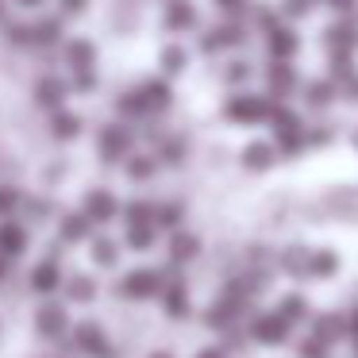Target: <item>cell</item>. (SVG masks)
Masks as SVG:
<instances>
[{
    "label": "cell",
    "mask_w": 358,
    "mask_h": 358,
    "mask_svg": "<svg viewBox=\"0 0 358 358\" xmlns=\"http://www.w3.org/2000/svg\"><path fill=\"white\" fill-rule=\"evenodd\" d=\"M224 112L235 124H258V120L273 116V101H266V96H231L224 104Z\"/></svg>",
    "instance_id": "cell-1"
},
{
    "label": "cell",
    "mask_w": 358,
    "mask_h": 358,
    "mask_svg": "<svg viewBox=\"0 0 358 358\" xmlns=\"http://www.w3.org/2000/svg\"><path fill=\"white\" fill-rule=\"evenodd\" d=\"M120 293L131 296V301H147V296L162 293V278H158L155 270H135V273H127V278H124Z\"/></svg>",
    "instance_id": "cell-2"
},
{
    "label": "cell",
    "mask_w": 358,
    "mask_h": 358,
    "mask_svg": "<svg viewBox=\"0 0 358 358\" xmlns=\"http://www.w3.org/2000/svg\"><path fill=\"white\" fill-rule=\"evenodd\" d=\"M289 320H281L278 312H270V316H258L255 324H250V335H255L258 343H266V347H278V343L289 339Z\"/></svg>",
    "instance_id": "cell-3"
},
{
    "label": "cell",
    "mask_w": 358,
    "mask_h": 358,
    "mask_svg": "<svg viewBox=\"0 0 358 358\" xmlns=\"http://www.w3.org/2000/svg\"><path fill=\"white\" fill-rule=\"evenodd\" d=\"M73 343H78V350H85V355H93V358H108L112 355L108 339H104V331L96 324H78Z\"/></svg>",
    "instance_id": "cell-4"
},
{
    "label": "cell",
    "mask_w": 358,
    "mask_h": 358,
    "mask_svg": "<svg viewBox=\"0 0 358 358\" xmlns=\"http://www.w3.org/2000/svg\"><path fill=\"white\" fill-rule=\"evenodd\" d=\"M127 150H131L127 127H104L101 131V158L104 162H120V158H127Z\"/></svg>",
    "instance_id": "cell-5"
},
{
    "label": "cell",
    "mask_w": 358,
    "mask_h": 358,
    "mask_svg": "<svg viewBox=\"0 0 358 358\" xmlns=\"http://www.w3.org/2000/svg\"><path fill=\"white\" fill-rule=\"evenodd\" d=\"M62 101H66V81L62 78H39L35 81V104L39 108H50V112H58L62 108Z\"/></svg>",
    "instance_id": "cell-6"
},
{
    "label": "cell",
    "mask_w": 358,
    "mask_h": 358,
    "mask_svg": "<svg viewBox=\"0 0 358 358\" xmlns=\"http://www.w3.org/2000/svg\"><path fill=\"white\" fill-rule=\"evenodd\" d=\"M85 216L93 220V224H108V220L116 216V196H112L108 189H93V193L85 196Z\"/></svg>",
    "instance_id": "cell-7"
},
{
    "label": "cell",
    "mask_w": 358,
    "mask_h": 358,
    "mask_svg": "<svg viewBox=\"0 0 358 358\" xmlns=\"http://www.w3.org/2000/svg\"><path fill=\"white\" fill-rule=\"evenodd\" d=\"M324 43H327V50H331V55H355V47H358V27H355V24H335V27H327Z\"/></svg>",
    "instance_id": "cell-8"
},
{
    "label": "cell",
    "mask_w": 358,
    "mask_h": 358,
    "mask_svg": "<svg viewBox=\"0 0 358 358\" xmlns=\"http://www.w3.org/2000/svg\"><path fill=\"white\" fill-rule=\"evenodd\" d=\"M166 27H170V31H193L196 8L189 0H166Z\"/></svg>",
    "instance_id": "cell-9"
},
{
    "label": "cell",
    "mask_w": 358,
    "mask_h": 358,
    "mask_svg": "<svg viewBox=\"0 0 358 358\" xmlns=\"http://www.w3.org/2000/svg\"><path fill=\"white\" fill-rule=\"evenodd\" d=\"M266 39H270V55L278 58V62H289V58L296 55V47H301V39H296L289 27H273Z\"/></svg>",
    "instance_id": "cell-10"
},
{
    "label": "cell",
    "mask_w": 358,
    "mask_h": 358,
    "mask_svg": "<svg viewBox=\"0 0 358 358\" xmlns=\"http://www.w3.org/2000/svg\"><path fill=\"white\" fill-rule=\"evenodd\" d=\"M66 62H70V70H73V73H89V70H93V62H96V50H93V43H85V39H73L70 47H66Z\"/></svg>",
    "instance_id": "cell-11"
},
{
    "label": "cell",
    "mask_w": 358,
    "mask_h": 358,
    "mask_svg": "<svg viewBox=\"0 0 358 358\" xmlns=\"http://www.w3.org/2000/svg\"><path fill=\"white\" fill-rule=\"evenodd\" d=\"M296 89V70L289 62L270 66V96H289Z\"/></svg>",
    "instance_id": "cell-12"
},
{
    "label": "cell",
    "mask_w": 358,
    "mask_h": 358,
    "mask_svg": "<svg viewBox=\"0 0 358 358\" xmlns=\"http://www.w3.org/2000/svg\"><path fill=\"white\" fill-rule=\"evenodd\" d=\"M24 247H27V231L20 224H0V255H24Z\"/></svg>",
    "instance_id": "cell-13"
},
{
    "label": "cell",
    "mask_w": 358,
    "mask_h": 358,
    "mask_svg": "<svg viewBox=\"0 0 358 358\" xmlns=\"http://www.w3.org/2000/svg\"><path fill=\"white\" fill-rule=\"evenodd\" d=\"M239 43H243V27L239 24H224V27H216V31H208L204 50H224V47H239Z\"/></svg>",
    "instance_id": "cell-14"
},
{
    "label": "cell",
    "mask_w": 358,
    "mask_h": 358,
    "mask_svg": "<svg viewBox=\"0 0 358 358\" xmlns=\"http://www.w3.org/2000/svg\"><path fill=\"white\" fill-rule=\"evenodd\" d=\"M35 324H39L43 335H62L66 331V312L58 308V304H43L39 316H35Z\"/></svg>",
    "instance_id": "cell-15"
},
{
    "label": "cell",
    "mask_w": 358,
    "mask_h": 358,
    "mask_svg": "<svg viewBox=\"0 0 358 358\" xmlns=\"http://www.w3.org/2000/svg\"><path fill=\"white\" fill-rule=\"evenodd\" d=\"M196 250H201V239L189 231H173L170 239V258L173 262H189V258H196Z\"/></svg>",
    "instance_id": "cell-16"
},
{
    "label": "cell",
    "mask_w": 358,
    "mask_h": 358,
    "mask_svg": "<svg viewBox=\"0 0 358 358\" xmlns=\"http://www.w3.org/2000/svg\"><path fill=\"white\" fill-rule=\"evenodd\" d=\"M347 331H350V320H343V316H320L316 320V339H324L327 347H331L335 339H343Z\"/></svg>",
    "instance_id": "cell-17"
},
{
    "label": "cell",
    "mask_w": 358,
    "mask_h": 358,
    "mask_svg": "<svg viewBox=\"0 0 358 358\" xmlns=\"http://www.w3.org/2000/svg\"><path fill=\"white\" fill-rule=\"evenodd\" d=\"M143 96H147V104H150V112H158V108H170V101H173V93H170V85H166V81H158V78H150V81H143Z\"/></svg>",
    "instance_id": "cell-18"
},
{
    "label": "cell",
    "mask_w": 358,
    "mask_h": 358,
    "mask_svg": "<svg viewBox=\"0 0 358 358\" xmlns=\"http://www.w3.org/2000/svg\"><path fill=\"white\" fill-rule=\"evenodd\" d=\"M50 131H55V139H78L81 131V116H73V112H55V120H50Z\"/></svg>",
    "instance_id": "cell-19"
},
{
    "label": "cell",
    "mask_w": 358,
    "mask_h": 358,
    "mask_svg": "<svg viewBox=\"0 0 358 358\" xmlns=\"http://www.w3.org/2000/svg\"><path fill=\"white\" fill-rule=\"evenodd\" d=\"M166 312H170V316H185L189 312V304H185V285H181V278H170L166 281Z\"/></svg>",
    "instance_id": "cell-20"
},
{
    "label": "cell",
    "mask_w": 358,
    "mask_h": 358,
    "mask_svg": "<svg viewBox=\"0 0 358 358\" xmlns=\"http://www.w3.org/2000/svg\"><path fill=\"white\" fill-rule=\"evenodd\" d=\"M270 162H273V147H270V143H250V147L243 150V166H247V170H266Z\"/></svg>",
    "instance_id": "cell-21"
},
{
    "label": "cell",
    "mask_w": 358,
    "mask_h": 358,
    "mask_svg": "<svg viewBox=\"0 0 358 358\" xmlns=\"http://www.w3.org/2000/svg\"><path fill=\"white\" fill-rule=\"evenodd\" d=\"M55 285H58V266L55 262H39L35 273H31V289L35 293H55Z\"/></svg>",
    "instance_id": "cell-22"
},
{
    "label": "cell",
    "mask_w": 358,
    "mask_h": 358,
    "mask_svg": "<svg viewBox=\"0 0 358 358\" xmlns=\"http://www.w3.org/2000/svg\"><path fill=\"white\" fill-rule=\"evenodd\" d=\"M89 224H93V220H89L85 212H81V216H66V220H62V239H66V243L85 239V235H89Z\"/></svg>",
    "instance_id": "cell-23"
},
{
    "label": "cell",
    "mask_w": 358,
    "mask_h": 358,
    "mask_svg": "<svg viewBox=\"0 0 358 358\" xmlns=\"http://www.w3.org/2000/svg\"><path fill=\"white\" fill-rule=\"evenodd\" d=\"M331 96H335V85H331V81H308V89H304V101H308L312 108H324Z\"/></svg>",
    "instance_id": "cell-24"
},
{
    "label": "cell",
    "mask_w": 358,
    "mask_h": 358,
    "mask_svg": "<svg viewBox=\"0 0 358 358\" xmlns=\"http://www.w3.org/2000/svg\"><path fill=\"white\" fill-rule=\"evenodd\" d=\"M120 112H124V116H147L150 104H147V96H143V89H131V93L120 96Z\"/></svg>",
    "instance_id": "cell-25"
},
{
    "label": "cell",
    "mask_w": 358,
    "mask_h": 358,
    "mask_svg": "<svg viewBox=\"0 0 358 358\" xmlns=\"http://www.w3.org/2000/svg\"><path fill=\"white\" fill-rule=\"evenodd\" d=\"M335 266H339V258H335L331 250H316V255L308 258V273H312V278H327V273H335Z\"/></svg>",
    "instance_id": "cell-26"
},
{
    "label": "cell",
    "mask_w": 358,
    "mask_h": 358,
    "mask_svg": "<svg viewBox=\"0 0 358 358\" xmlns=\"http://www.w3.org/2000/svg\"><path fill=\"white\" fill-rule=\"evenodd\" d=\"M66 293L73 296V301H93L96 296V285H93V278H85V273H78V278H70V285H66Z\"/></svg>",
    "instance_id": "cell-27"
},
{
    "label": "cell",
    "mask_w": 358,
    "mask_h": 358,
    "mask_svg": "<svg viewBox=\"0 0 358 358\" xmlns=\"http://www.w3.org/2000/svg\"><path fill=\"white\" fill-rule=\"evenodd\" d=\"M31 35H35L39 47H50V43H58V35H62V24H58V20H39V24L31 27Z\"/></svg>",
    "instance_id": "cell-28"
},
{
    "label": "cell",
    "mask_w": 358,
    "mask_h": 358,
    "mask_svg": "<svg viewBox=\"0 0 358 358\" xmlns=\"http://www.w3.org/2000/svg\"><path fill=\"white\" fill-rule=\"evenodd\" d=\"M150 243H155V224H135V227H127V247L147 250Z\"/></svg>",
    "instance_id": "cell-29"
},
{
    "label": "cell",
    "mask_w": 358,
    "mask_h": 358,
    "mask_svg": "<svg viewBox=\"0 0 358 358\" xmlns=\"http://www.w3.org/2000/svg\"><path fill=\"white\" fill-rule=\"evenodd\" d=\"M155 216H158V208H150L147 201H131V204H127V227H135V224H155Z\"/></svg>",
    "instance_id": "cell-30"
},
{
    "label": "cell",
    "mask_w": 358,
    "mask_h": 358,
    "mask_svg": "<svg viewBox=\"0 0 358 358\" xmlns=\"http://www.w3.org/2000/svg\"><path fill=\"white\" fill-rule=\"evenodd\" d=\"M162 70L166 73H181V70H185V50L170 43V47L162 50Z\"/></svg>",
    "instance_id": "cell-31"
},
{
    "label": "cell",
    "mask_w": 358,
    "mask_h": 358,
    "mask_svg": "<svg viewBox=\"0 0 358 358\" xmlns=\"http://www.w3.org/2000/svg\"><path fill=\"white\" fill-rule=\"evenodd\" d=\"M331 73H335V78H339V81H350V78H355V55H331Z\"/></svg>",
    "instance_id": "cell-32"
},
{
    "label": "cell",
    "mask_w": 358,
    "mask_h": 358,
    "mask_svg": "<svg viewBox=\"0 0 358 358\" xmlns=\"http://www.w3.org/2000/svg\"><path fill=\"white\" fill-rule=\"evenodd\" d=\"M127 173H131L135 181H147L150 173H155V158H147V155H135L131 162H127Z\"/></svg>",
    "instance_id": "cell-33"
},
{
    "label": "cell",
    "mask_w": 358,
    "mask_h": 358,
    "mask_svg": "<svg viewBox=\"0 0 358 358\" xmlns=\"http://www.w3.org/2000/svg\"><path fill=\"white\" fill-rule=\"evenodd\" d=\"M308 250H301V247H293V250H285V258H281V262H285V270H293V273H308Z\"/></svg>",
    "instance_id": "cell-34"
},
{
    "label": "cell",
    "mask_w": 358,
    "mask_h": 358,
    "mask_svg": "<svg viewBox=\"0 0 358 358\" xmlns=\"http://www.w3.org/2000/svg\"><path fill=\"white\" fill-rule=\"evenodd\" d=\"M278 316L289 320V324H296V320L304 316V301H301V296H285V301L278 304Z\"/></svg>",
    "instance_id": "cell-35"
},
{
    "label": "cell",
    "mask_w": 358,
    "mask_h": 358,
    "mask_svg": "<svg viewBox=\"0 0 358 358\" xmlns=\"http://www.w3.org/2000/svg\"><path fill=\"white\" fill-rule=\"evenodd\" d=\"M116 255H120V250H116V243H112V239H96L93 243V258L101 266H116Z\"/></svg>",
    "instance_id": "cell-36"
},
{
    "label": "cell",
    "mask_w": 358,
    "mask_h": 358,
    "mask_svg": "<svg viewBox=\"0 0 358 358\" xmlns=\"http://www.w3.org/2000/svg\"><path fill=\"white\" fill-rule=\"evenodd\" d=\"M301 143H304L301 131H278V150H281V155H296Z\"/></svg>",
    "instance_id": "cell-37"
},
{
    "label": "cell",
    "mask_w": 358,
    "mask_h": 358,
    "mask_svg": "<svg viewBox=\"0 0 358 358\" xmlns=\"http://www.w3.org/2000/svg\"><path fill=\"white\" fill-rule=\"evenodd\" d=\"M20 208V193L12 185H0V216H12Z\"/></svg>",
    "instance_id": "cell-38"
},
{
    "label": "cell",
    "mask_w": 358,
    "mask_h": 358,
    "mask_svg": "<svg viewBox=\"0 0 358 358\" xmlns=\"http://www.w3.org/2000/svg\"><path fill=\"white\" fill-rule=\"evenodd\" d=\"M155 224L178 227V224H181V204H162V208H158V216H155Z\"/></svg>",
    "instance_id": "cell-39"
},
{
    "label": "cell",
    "mask_w": 358,
    "mask_h": 358,
    "mask_svg": "<svg viewBox=\"0 0 358 358\" xmlns=\"http://www.w3.org/2000/svg\"><path fill=\"white\" fill-rule=\"evenodd\" d=\"M4 39H8V43H35V35H31V27H27V24H8V27H4Z\"/></svg>",
    "instance_id": "cell-40"
},
{
    "label": "cell",
    "mask_w": 358,
    "mask_h": 358,
    "mask_svg": "<svg viewBox=\"0 0 358 358\" xmlns=\"http://www.w3.org/2000/svg\"><path fill=\"white\" fill-rule=\"evenodd\" d=\"M301 358H327V343L316 339V335H312V339H304L301 343Z\"/></svg>",
    "instance_id": "cell-41"
},
{
    "label": "cell",
    "mask_w": 358,
    "mask_h": 358,
    "mask_svg": "<svg viewBox=\"0 0 358 358\" xmlns=\"http://www.w3.org/2000/svg\"><path fill=\"white\" fill-rule=\"evenodd\" d=\"M281 12H285V16H293V20H301V16H308V12H312V0H285V4H281Z\"/></svg>",
    "instance_id": "cell-42"
},
{
    "label": "cell",
    "mask_w": 358,
    "mask_h": 358,
    "mask_svg": "<svg viewBox=\"0 0 358 358\" xmlns=\"http://www.w3.org/2000/svg\"><path fill=\"white\" fill-rule=\"evenodd\" d=\"M216 8L224 12V16H243V12H247V0H216Z\"/></svg>",
    "instance_id": "cell-43"
},
{
    "label": "cell",
    "mask_w": 358,
    "mask_h": 358,
    "mask_svg": "<svg viewBox=\"0 0 358 358\" xmlns=\"http://www.w3.org/2000/svg\"><path fill=\"white\" fill-rule=\"evenodd\" d=\"M247 78H250V66H247V62H231L227 81H231V85H239V81H247Z\"/></svg>",
    "instance_id": "cell-44"
},
{
    "label": "cell",
    "mask_w": 358,
    "mask_h": 358,
    "mask_svg": "<svg viewBox=\"0 0 358 358\" xmlns=\"http://www.w3.org/2000/svg\"><path fill=\"white\" fill-rule=\"evenodd\" d=\"M158 155H162L166 162H181V143H178V139L162 143V150H158Z\"/></svg>",
    "instance_id": "cell-45"
},
{
    "label": "cell",
    "mask_w": 358,
    "mask_h": 358,
    "mask_svg": "<svg viewBox=\"0 0 358 358\" xmlns=\"http://www.w3.org/2000/svg\"><path fill=\"white\" fill-rule=\"evenodd\" d=\"M58 4H62V16H81L89 0H58Z\"/></svg>",
    "instance_id": "cell-46"
},
{
    "label": "cell",
    "mask_w": 358,
    "mask_h": 358,
    "mask_svg": "<svg viewBox=\"0 0 358 358\" xmlns=\"http://www.w3.org/2000/svg\"><path fill=\"white\" fill-rule=\"evenodd\" d=\"M343 96H347V101H358V73L350 81H343Z\"/></svg>",
    "instance_id": "cell-47"
},
{
    "label": "cell",
    "mask_w": 358,
    "mask_h": 358,
    "mask_svg": "<svg viewBox=\"0 0 358 358\" xmlns=\"http://www.w3.org/2000/svg\"><path fill=\"white\" fill-rule=\"evenodd\" d=\"M327 4H331V8H339V12H350V8H355V0H327Z\"/></svg>",
    "instance_id": "cell-48"
},
{
    "label": "cell",
    "mask_w": 358,
    "mask_h": 358,
    "mask_svg": "<svg viewBox=\"0 0 358 358\" xmlns=\"http://www.w3.org/2000/svg\"><path fill=\"white\" fill-rule=\"evenodd\" d=\"M196 358H227V355H224V350H220V347H208V350H201V355H196Z\"/></svg>",
    "instance_id": "cell-49"
},
{
    "label": "cell",
    "mask_w": 358,
    "mask_h": 358,
    "mask_svg": "<svg viewBox=\"0 0 358 358\" xmlns=\"http://www.w3.org/2000/svg\"><path fill=\"white\" fill-rule=\"evenodd\" d=\"M350 335H355V339H358V312H355V316H350Z\"/></svg>",
    "instance_id": "cell-50"
},
{
    "label": "cell",
    "mask_w": 358,
    "mask_h": 358,
    "mask_svg": "<svg viewBox=\"0 0 358 358\" xmlns=\"http://www.w3.org/2000/svg\"><path fill=\"white\" fill-rule=\"evenodd\" d=\"M150 358H173V355H170V350H155Z\"/></svg>",
    "instance_id": "cell-51"
},
{
    "label": "cell",
    "mask_w": 358,
    "mask_h": 358,
    "mask_svg": "<svg viewBox=\"0 0 358 358\" xmlns=\"http://www.w3.org/2000/svg\"><path fill=\"white\" fill-rule=\"evenodd\" d=\"M20 4H24V8H35V4H43V0H20Z\"/></svg>",
    "instance_id": "cell-52"
},
{
    "label": "cell",
    "mask_w": 358,
    "mask_h": 358,
    "mask_svg": "<svg viewBox=\"0 0 358 358\" xmlns=\"http://www.w3.org/2000/svg\"><path fill=\"white\" fill-rule=\"evenodd\" d=\"M0 278H4V258H0Z\"/></svg>",
    "instance_id": "cell-53"
},
{
    "label": "cell",
    "mask_w": 358,
    "mask_h": 358,
    "mask_svg": "<svg viewBox=\"0 0 358 358\" xmlns=\"http://www.w3.org/2000/svg\"><path fill=\"white\" fill-rule=\"evenodd\" d=\"M0 16H4V0H0Z\"/></svg>",
    "instance_id": "cell-54"
}]
</instances>
